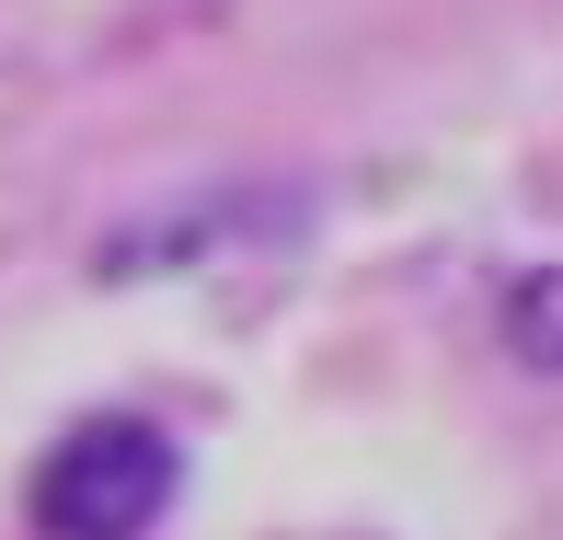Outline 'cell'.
Wrapping results in <instances>:
<instances>
[{
	"instance_id": "obj_1",
	"label": "cell",
	"mask_w": 563,
	"mask_h": 540,
	"mask_svg": "<svg viewBox=\"0 0 563 540\" xmlns=\"http://www.w3.org/2000/svg\"><path fill=\"white\" fill-rule=\"evenodd\" d=\"M173 483H185V460H173L162 426L139 415H92L69 426L58 449H46L35 472V529L46 540H150L173 506Z\"/></svg>"
},
{
	"instance_id": "obj_2",
	"label": "cell",
	"mask_w": 563,
	"mask_h": 540,
	"mask_svg": "<svg viewBox=\"0 0 563 540\" xmlns=\"http://www.w3.org/2000/svg\"><path fill=\"white\" fill-rule=\"evenodd\" d=\"M506 345H518L529 368H563V265H541V276L506 288Z\"/></svg>"
}]
</instances>
